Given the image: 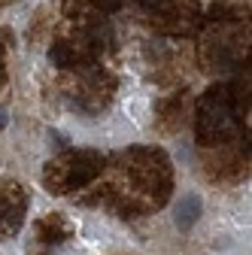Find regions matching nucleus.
<instances>
[{"mask_svg": "<svg viewBox=\"0 0 252 255\" xmlns=\"http://www.w3.org/2000/svg\"><path fill=\"white\" fill-rule=\"evenodd\" d=\"M201 137L204 140H219L228 128H231V110L228 104H219V101H207L204 104V113H201Z\"/></svg>", "mask_w": 252, "mask_h": 255, "instance_id": "obj_1", "label": "nucleus"}, {"mask_svg": "<svg viewBox=\"0 0 252 255\" xmlns=\"http://www.w3.org/2000/svg\"><path fill=\"white\" fill-rule=\"evenodd\" d=\"M198 216H201V201L195 198V195H188V198H182L179 204H176V225L182 228V231H188L198 222Z\"/></svg>", "mask_w": 252, "mask_h": 255, "instance_id": "obj_2", "label": "nucleus"}, {"mask_svg": "<svg viewBox=\"0 0 252 255\" xmlns=\"http://www.w3.org/2000/svg\"><path fill=\"white\" fill-rule=\"evenodd\" d=\"M140 3H143V6H149V9H161L167 0H140Z\"/></svg>", "mask_w": 252, "mask_h": 255, "instance_id": "obj_3", "label": "nucleus"}, {"mask_svg": "<svg viewBox=\"0 0 252 255\" xmlns=\"http://www.w3.org/2000/svg\"><path fill=\"white\" fill-rule=\"evenodd\" d=\"M3 125H6V113L0 110V131H3Z\"/></svg>", "mask_w": 252, "mask_h": 255, "instance_id": "obj_4", "label": "nucleus"}]
</instances>
